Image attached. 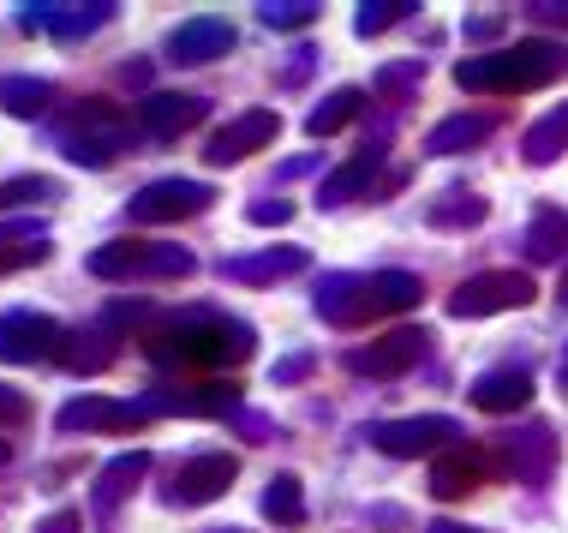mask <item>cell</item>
<instances>
[{
    "label": "cell",
    "mask_w": 568,
    "mask_h": 533,
    "mask_svg": "<svg viewBox=\"0 0 568 533\" xmlns=\"http://www.w3.org/2000/svg\"><path fill=\"white\" fill-rule=\"evenodd\" d=\"M156 365H180V372H216V365H240L252 354V330L234 318H186L168 324L144 342Z\"/></svg>",
    "instance_id": "cell-1"
},
{
    "label": "cell",
    "mask_w": 568,
    "mask_h": 533,
    "mask_svg": "<svg viewBox=\"0 0 568 533\" xmlns=\"http://www.w3.org/2000/svg\"><path fill=\"white\" fill-rule=\"evenodd\" d=\"M568 72V42H545V37H527L515 49H497V54H473L455 67V84L460 90H539L550 79Z\"/></svg>",
    "instance_id": "cell-2"
},
{
    "label": "cell",
    "mask_w": 568,
    "mask_h": 533,
    "mask_svg": "<svg viewBox=\"0 0 568 533\" xmlns=\"http://www.w3.org/2000/svg\"><path fill=\"white\" fill-rule=\"evenodd\" d=\"M197 258L186 247H162V240H102L90 252V276L102 282H120V276H156V282H174V276H192Z\"/></svg>",
    "instance_id": "cell-3"
},
{
    "label": "cell",
    "mask_w": 568,
    "mask_h": 533,
    "mask_svg": "<svg viewBox=\"0 0 568 533\" xmlns=\"http://www.w3.org/2000/svg\"><path fill=\"white\" fill-rule=\"evenodd\" d=\"M515 306H532L527 270H485V276H467L449 294V318H490V312H515Z\"/></svg>",
    "instance_id": "cell-4"
},
{
    "label": "cell",
    "mask_w": 568,
    "mask_h": 533,
    "mask_svg": "<svg viewBox=\"0 0 568 533\" xmlns=\"http://www.w3.org/2000/svg\"><path fill=\"white\" fill-rule=\"evenodd\" d=\"M372 444L383 455H395V462H413V455H432V450H455V444H467L460 438V425L455 420H443V414H419V420H383L372 425Z\"/></svg>",
    "instance_id": "cell-5"
},
{
    "label": "cell",
    "mask_w": 568,
    "mask_h": 533,
    "mask_svg": "<svg viewBox=\"0 0 568 533\" xmlns=\"http://www.w3.org/2000/svg\"><path fill=\"white\" fill-rule=\"evenodd\" d=\"M216 204V187H204V180H150V187L132 192V222H186L197 210Z\"/></svg>",
    "instance_id": "cell-6"
},
{
    "label": "cell",
    "mask_w": 568,
    "mask_h": 533,
    "mask_svg": "<svg viewBox=\"0 0 568 533\" xmlns=\"http://www.w3.org/2000/svg\"><path fill=\"white\" fill-rule=\"evenodd\" d=\"M275 132H282V114L275 109H245V114H234L222 132H210V144H204V162H216V169H234V162H245V157H257Z\"/></svg>",
    "instance_id": "cell-7"
},
{
    "label": "cell",
    "mask_w": 568,
    "mask_h": 533,
    "mask_svg": "<svg viewBox=\"0 0 568 533\" xmlns=\"http://www.w3.org/2000/svg\"><path fill=\"white\" fill-rule=\"evenodd\" d=\"M67 342V330L42 312H7L0 318V360L7 365H37V360H60L54 348Z\"/></svg>",
    "instance_id": "cell-8"
},
{
    "label": "cell",
    "mask_w": 568,
    "mask_h": 533,
    "mask_svg": "<svg viewBox=\"0 0 568 533\" xmlns=\"http://www.w3.org/2000/svg\"><path fill=\"white\" fill-rule=\"evenodd\" d=\"M425 348H432V330H389V336H377L372 348H353L347 372H359V378H402V372H413V365L425 360Z\"/></svg>",
    "instance_id": "cell-9"
},
{
    "label": "cell",
    "mask_w": 568,
    "mask_h": 533,
    "mask_svg": "<svg viewBox=\"0 0 568 533\" xmlns=\"http://www.w3.org/2000/svg\"><path fill=\"white\" fill-rule=\"evenodd\" d=\"M490 474H497V455L479 450V444H455V450H443L432 462V497H443V504L473 497Z\"/></svg>",
    "instance_id": "cell-10"
},
{
    "label": "cell",
    "mask_w": 568,
    "mask_h": 533,
    "mask_svg": "<svg viewBox=\"0 0 568 533\" xmlns=\"http://www.w3.org/2000/svg\"><path fill=\"white\" fill-rule=\"evenodd\" d=\"M240 480V462L227 450H216V455H192L186 467L174 474V492H168V504H216V497L227 492V485Z\"/></svg>",
    "instance_id": "cell-11"
},
{
    "label": "cell",
    "mask_w": 568,
    "mask_h": 533,
    "mask_svg": "<svg viewBox=\"0 0 568 533\" xmlns=\"http://www.w3.org/2000/svg\"><path fill=\"white\" fill-rule=\"evenodd\" d=\"M150 420L144 402H109V395H79L60 408V432H138Z\"/></svg>",
    "instance_id": "cell-12"
},
{
    "label": "cell",
    "mask_w": 568,
    "mask_h": 533,
    "mask_svg": "<svg viewBox=\"0 0 568 533\" xmlns=\"http://www.w3.org/2000/svg\"><path fill=\"white\" fill-rule=\"evenodd\" d=\"M497 455H503V467H509L515 480H527V485H545L550 474H557V438H550V425H527L520 438H497Z\"/></svg>",
    "instance_id": "cell-13"
},
{
    "label": "cell",
    "mask_w": 568,
    "mask_h": 533,
    "mask_svg": "<svg viewBox=\"0 0 568 533\" xmlns=\"http://www.w3.org/2000/svg\"><path fill=\"white\" fill-rule=\"evenodd\" d=\"M234 49V24L216 19V12H204V19H186L168 37V54L180 60V67H210V60H222Z\"/></svg>",
    "instance_id": "cell-14"
},
{
    "label": "cell",
    "mask_w": 568,
    "mask_h": 533,
    "mask_svg": "<svg viewBox=\"0 0 568 533\" xmlns=\"http://www.w3.org/2000/svg\"><path fill=\"white\" fill-rule=\"evenodd\" d=\"M150 414H186V420H216V414H234L240 408V390L234 384H197V390H150L144 395Z\"/></svg>",
    "instance_id": "cell-15"
},
{
    "label": "cell",
    "mask_w": 568,
    "mask_h": 533,
    "mask_svg": "<svg viewBox=\"0 0 568 533\" xmlns=\"http://www.w3.org/2000/svg\"><path fill=\"white\" fill-rule=\"evenodd\" d=\"M317 318L324 324H365V318H377L372 312V276H324L317 282Z\"/></svg>",
    "instance_id": "cell-16"
},
{
    "label": "cell",
    "mask_w": 568,
    "mask_h": 533,
    "mask_svg": "<svg viewBox=\"0 0 568 533\" xmlns=\"http://www.w3.org/2000/svg\"><path fill=\"white\" fill-rule=\"evenodd\" d=\"M114 0H90V7H24V30H54V37L60 42H79V37H90V30H102V24H109L114 19Z\"/></svg>",
    "instance_id": "cell-17"
},
{
    "label": "cell",
    "mask_w": 568,
    "mask_h": 533,
    "mask_svg": "<svg viewBox=\"0 0 568 533\" xmlns=\"http://www.w3.org/2000/svg\"><path fill=\"white\" fill-rule=\"evenodd\" d=\"M473 408L479 414H520V408L532 402V378L520 372V365H497V372H479L473 378Z\"/></svg>",
    "instance_id": "cell-18"
},
{
    "label": "cell",
    "mask_w": 568,
    "mask_h": 533,
    "mask_svg": "<svg viewBox=\"0 0 568 533\" xmlns=\"http://www.w3.org/2000/svg\"><path fill=\"white\" fill-rule=\"evenodd\" d=\"M204 114H210V102L192 97V90H156V97H144V109H138L144 132H156V139H174V132L197 127Z\"/></svg>",
    "instance_id": "cell-19"
},
{
    "label": "cell",
    "mask_w": 568,
    "mask_h": 533,
    "mask_svg": "<svg viewBox=\"0 0 568 533\" xmlns=\"http://www.w3.org/2000/svg\"><path fill=\"white\" fill-rule=\"evenodd\" d=\"M305 264H312V258H305V247H270V252H257V258H227L222 276H234V282H245V288H270V282L300 276Z\"/></svg>",
    "instance_id": "cell-20"
},
{
    "label": "cell",
    "mask_w": 568,
    "mask_h": 533,
    "mask_svg": "<svg viewBox=\"0 0 568 533\" xmlns=\"http://www.w3.org/2000/svg\"><path fill=\"white\" fill-rule=\"evenodd\" d=\"M377 169H383V157H377V150H359V157L342 162V169H335V174L324 180V187H317V204H324V210H342V204H353L359 192H372V187H377Z\"/></svg>",
    "instance_id": "cell-21"
},
{
    "label": "cell",
    "mask_w": 568,
    "mask_h": 533,
    "mask_svg": "<svg viewBox=\"0 0 568 533\" xmlns=\"http://www.w3.org/2000/svg\"><path fill=\"white\" fill-rule=\"evenodd\" d=\"M144 474H150V450H126V455H114V462L97 474V510H114L120 497H126Z\"/></svg>",
    "instance_id": "cell-22"
},
{
    "label": "cell",
    "mask_w": 568,
    "mask_h": 533,
    "mask_svg": "<svg viewBox=\"0 0 568 533\" xmlns=\"http://www.w3.org/2000/svg\"><path fill=\"white\" fill-rule=\"evenodd\" d=\"M520 252H527L532 264H557V258L568 252V217H562L557 204H545L539 217H532L527 240H520Z\"/></svg>",
    "instance_id": "cell-23"
},
{
    "label": "cell",
    "mask_w": 568,
    "mask_h": 533,
    "mask_svg": "<svg viewBox=\"0 0 568 533\" xmlns=\"http://www.w3.org/2000/svg\"><path fill=\"white\" fill-rule=\"evenodd\" d=\"M485 198L479 192H467V187H449V192H437L432 204H425V222L432 228H479L485 222Z\"/></svg>",
    "instance_id": "cell-24"
},
{
    "label": "cell",
    "mask_w": 568,
    "mask_h": 533,
    "mask_svg": "<svg viewBox=\"0 0 568 533\" xmlns=\"http://www.w3.org/2000/svg\"><path fill=\"white\" fill-rule=\"evenodd\" d=\"M485 139H490V114H455L425 139V157H460V150H473Z\"/></svg>",
    "instance_id": "cell-25"
},
{
    "label": "cell",
    "mask_w": 568,
    "mask_h": 533,
    "mask_svg": "<svg viewBox=\"0 0 568 533\" xmlns=\"http://www.w3.org/2000/svg\"><path fill=\"white\" fill-rule=\"evenodd\" d=\"M419 294H425V282L413 276V270H377V276H372V312L377 318L419 306Z\"/></svg>",
    "instance_id": "cell-26"
},
{
    "label": "cell",
    "mask_w": 568,
    "mask_h": 533,
    "mask_svg": "<svg viewBox=\"0 0 568 533\" xmlns=\"http://www.w3.org/2000/svg\"><path fill=\"white\" fill-rule=\"evenodd\" d=\"M562 150H568V102H562V109H550V114L539 120V127H532L527 139H520V157H527L532 169H545V162H557Z\"/></svg>",
    "instance_id": "cell-27"
},
{
    "label": "cell",
    "mask_w": 568,
    "mask_h": 533,
    "mask_svg": "<svg viewBox=\"0 0 568 533\" xmlns=\"http://www.w3.org/2000/svg\"><path fill=\"white\" fill-rule=\"evenodd\" d=\"M365 109V90H353V84H342V90H329L324 102H317L312 114H305V132H312V139H329V132H342L353 114Z\"/></svg>",
    "instance_id": "cell-28"
},
{
    "label": "cell",
    "mask_w": 568,
    "mask_h": 533,
    "mask_svg": "<svg viewBox=\"0 0 568 533\" xmlns=\"http://www.w3.org/2000/svg\"><path fill=\"white\" fill-rule=\"evenodd\" d=\"M264 515H270V522H282V527H300L305 522V497H300V480L294 474H275L264 485Z\"/></svg>",
    "instance_id": "cell-29"
},
{
    "label": "cell",
    "mask_w": 568,
    "mask_h": 533,
    "mask_svg": "<svg viewBox=\"0 0 568 533\" xmlns=\"http://www.w3.org/2000/svg\"><path fill=\"white\" fill-rule=\"evenodd\" d=\"M407 12H419V0H365L359 19H353V30H359V37H383V30L402 24Z\"/></svg>",
    "instance_id": "cell-30"
},
{
    "label": "cell",
    "mask_w": 568,
    "mask_h": 533,
    "mask_svg": "<svg viewBox=\"0 0 568 533\" xmlns=\"http://www.w3.org/2000/svg\"><path fill=\"white\" fill-rule=\"evenodd\" d=\"M49 97H54V90L42 79H0V102H7L12 114H24V120L49 109Z\"/></svg>",
    "instance_id": "cell-31"
},
{
    "label": "cell",
    "mask_w": 568,
    "mask_h": 533,
    "mask_svg": "<svg viewBox=\"0 0 568 533\" xmlns=\"http://www.w3.org/2000/svg\"><path fill=\"white\" fill-rule=\"evenodd\" d=\"M317 12H324L317 0H270V7H257V19H264L270 30H305Z\"/></svg>",
    "instance_id": "cell-32"
},
{
    "label": "cell",
    "mask_w": 568,
    "mask_h": 533,
    "mask_svg": "<svg viewBox=\"0 0 568 533\" xmlns=\"http://www.w3.org/2000/svg\"><path fill=\"white\" fill-rule=\"evenodd\" d=\"M425 79V60H395V67H383L377 79H372V90L377 97H389V102H402V97H413V84Z\"/></svg>",
    "instance_id": "cell-33"
},
{
    "label": "cell",
    "mask_w": 568,
    "mask_h": 533,
    "mask_svg": "<svg viewBox=\"0 0 568 533\" xmlns=\"http://www.w3.org/2000/svg\"><path fill=\"white\" fill-rule=\"evenodd\" d=\"M37 198H60V187L42 174H19V180L0 187V210H24V204H37Z\"/></svg>",
    "instance_id": "cell-34"
},
{
    "label": "cell",
    "mask_w": 568,
    "mask_h": 533,
    "mask_svg": "<svg viewBox=\"0 0 568 533\" xmlns=\"http://www.w3.org/2000/svg\"><path fill=\"white\" fill-rule=\"evenodd\" d=\"M245 222L282 228V222H294V204H287V198H257V204H245Z\"/></svg>",
    "instance_id": "cell-35"
},
{
    "label": "cell",
    "mask_w": 568,
    "mask_h": 533,
    "mask_svg": "<svg viewBox=\"0 0 568 533\" xmlns=\"http://www.w3.org/2000/svg\"><path fill=\"white\" fill-rule=\"evenodd\" d=\"M49 252H54L49 240H24V247H12L7 258H0V276H7V270H30V264H42Z\"/></svg>",
    "instance_id": "cell-36"
},
{
    "label": "cell",
    "mask_w": 568,
    "mask_h": 533,
    "mask_svg": "<svg viewBox=\"0 0 568 533\" xmlns=\"http://www.w3.org/2000/svg\"><path fill=\"white\" fill-rule=\"evenodd\" d=\"M312 365H317V354H287V360H275L270 384H300V378H312Z\"/></svg>",
    "instance_id": "cell-37"
},
{
    "label": "cell",
    "mask_w": 568,
    "mask_h": 533,
    "mask_svg": "<svg viewBox=\"0 0 568 533\" xmlns=\"http://www.w3.org/2000/svg\"><path fill=\"white\" fill-rule=\"evenodd\" d=\"M30 420V402L12 384H0V425H24Z\"/></svg>",
    "instance_id": "cell-38"
},
{
    "label": "cell",
    "mask_w": 568,
    "mask_h": 533,
    "mask_svg": "<svg viewBox=\"0 0 568 533\" xmlns=\"http://www.w3.org/2000/svg\"><path fill=\"white\" fill-rule=\"evenodd\" d=\"M503 37V19L497 12H485V19H467V42H497Z\"/></svg>",
    "instance_id": "cell-39"
},
{
    "label": "cell",
    "mask_w": 568,
    "mask_h": 533,
    "mask_svg": "<svg viewBox=\"0 0 568 533\" xmlns=\"http://www.w3.org/2000/svg\"><path fill=\"white\" fill-rule=\"evenodd\" d=\"M312 60H317L312 49H294V54H287V72H282V79H287V84H305V72H312Z\"/></svg>",
    "instance_id": "cell-40"
},
{
    "label": "cell",
    "mask_w": 568,
    "mask_h": 533,
    "mask_svg": "<svg viewBox=\"0 0 568 533\" xmlns=\"http://www.w3.org/2000/svg\"><path fill=\"white\" fill-rule=\"evenodd\" d=\"M37 533H79V510H54L49 522H37Z\"/></svg>",
    "instance_id": "cell-41"
},
{
    "label": "cell",
    "mask_w": 568,
    "mask_h": 533,
    "mask_svg": "<svg viewBox=\"0 0 568 533\" xmlns=\"http://www.w3.org/2000/svg\"><path fill=\"white\" fill-rule=\"evenodd\" d=\"M120 79H126L132 90H144L150 84V60H126V72H120Z\"/></svg>",
    "instance_id": "cell-42"
},
{
    "label": "cell",
    "mask_w": 568,
    "mask_h": 533,
    "mask_svg": "<svg viewBox=\"0 0 568 533\" xmlns=\"http://www.w3.org/2000/svg\"><path fill=\"white\" fill-rule=\"evenodd\" d=\"M527 19H539V24H568V7H527Z\"/></svg>",
    "instance_id": "cell-43"
},
{
    "label": "cell",
    "mask_w": 568,
    "mask_h": 533,
    "mask_svg": "<svg viewBox=\"0 0 568 533\" xmlns=\"http://www.w3.org/2000/svg\"><path fill=\"white\" fill-rule=\"evenodd\" d=\"M425 533H479V527H467V522H432Z\"/></svg>",
    "instance_id": "cell-44"
},
{
    "label": "cell",
    "mask_w": 568,
    "mask_h": 533,
    "mask_svg": "<svg viewBox=\"0 0 568 533\" xmlns=\"http://www.w3.org/2000/svg\"><path fill=\"white\" fill-rule=\"evenodd\" d=\"M557 384H562V395H568V348H562V360H557Z\"/></svg>",
    "instance_id": "cell-45"
},
{
    "label": "cell",
    "mask_w": 568,
    "mask_h": 533,
    "mask_svg": "<svg viewBox=\"0 0 568 533\" xmlns=\"http://www.w3.org/2000/svg\"><path fill=\"white\" fill-rule=\"evenodd\" d=\"M557 300L568 306V264H562V276H557Z\"/></svg>",
    "instance_id": "cell-46"
},
{
    "label": "cell",
    "mask_w": 568,
    "mask_h": 533,
    "mask_svg": "<svg viewBox=\"0 0 568 533\" xmlns=\"http://www.w3.org/2000/svg\"><path fill=\"white\" fill-rule=\"evenodd\" d=\"M7 455H12V450H7V444H0V462H7Z\"/></svg>",
    "instance_id": "cell-47"
},
{
    "label": "cell",
    "mask_w": 568,
    "mask_h": 533,
    "mask_svg": "<svg viewBox=\"0 0 568 533\" xmlns=\"http://www.w3.org/2000/svg\"><path fill=\"white\" fill-rule=\"evenodd\" d=\"M227 533H245V527H227Z\"/></svg>",
    "instance_id": "cell-48"
}]
</instances>
